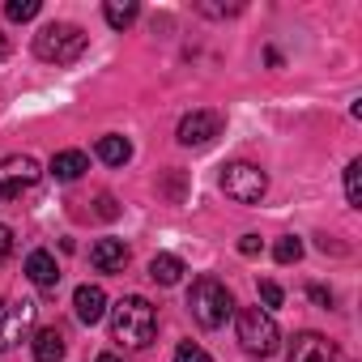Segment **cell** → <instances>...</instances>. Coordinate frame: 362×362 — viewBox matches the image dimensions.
Segmentation results:
<instances>
[{"mask_svg":"<svg viewBox=\"0 0 362 362\" xmlns=\"http://www.w3.org/2000/svg\"><path fill=\"white\" fill-rule=\"evenodd\" d=\"M111 332H115L119 345H128V349H145V345L158 337V311H153V303L141 298V294L119 298V303L111 307Z\"/></svg>","mask_w":362,"mask_h":362,"instance_id":"obj_1","label":"cell"},{"mask_svg":"<svg viewBox=\"0 0 362 362\" xmlns=\"http://www.w3.org/2000/svg\"><path fill=\"white\" fill-rule=\"evenodd\" d=\"M188 311L201 328H222L235 315V294L218 277H197L192 290H188Z\"/></svg>","mask_w":362,"mask_h":362,"instance_id":"obj_2","label":"cell"},{"mask_svg":"<svg viewBox=\"0 0 362 362\" xmlns=\"http://www.w3.org/2000/svg\"><path fill=\"white\" fill-rule=\"evenodd\" d=\"M86 47H90V35L73 22H52L35 35V56L47 64H73L86 56Z\"/></svg>","mask_w":362,"mask_h":362,"instance_id":"obj_3","label":"cell"},{"mask_svg":"<svg viewBox=\"0 0 362 362\" xmlns=\"http://www.w3.org/2000/svg\"><path fill=\"white\" fill-rule=\"evenodd\" d=\"M235 328H239V345H243L252 358H269V354L277 349V341H281L277 320H273L264 307H243L239 320H235Z\"/></svg>","mask_w":362,"mask_h":362,"instance_id":"obj_4","label":"cell"},{"mask_svg":"<svg viewBox=\"0 0 362 362\" xmlns=\"http://www.w3.org/2000/svg\"><path fill=\"white\" fill-rule=\"evenodd\" d=\"M222 192L239 205H260L264 192H269V175L256 162H230L222 170Z\"/></svg>","mask_w":362,"mask_h":362,"instance_id":"obj_5","label":"cell"},{"mask_svg":"<svg viewBox=\"0 0 362 362\" xmlns=\"http://www.w3.org/2000/svg\"><path fill=\"white\" fill-rule=\"evenodd\" d=\"M35 303L26 298H0V354H9L35 332Z\"/></svg>","mask_w":362,"mask_h":362,"instance_id":"obj_6","label":"cell"},{"mask_svg":"<svg viewBox=\"0 0 362 362\" xmlns=\"http://www.w3.org/2000/svg\"><path fill=\"white\" fill-rule=\"evenodd\" d=\"M43 166L30 153H13L0 162V201H22V192H30L39 184Z\"/></svg>","mask_w":362,"mask_h":362,"instance_id":"obj_7","label":"cell"},{"mask_svg":"<svg viewBox=\"0 0 362 362\" xmlns=\"http://www.w3.org/2000/svg\"><path fill=\"white\" fill-rule=\"evenodd\" d=\"M222 128H226L222 111H192V115L179 119L175 141H179V145H188V149H201V145H209L214 136H222Z\"/></svg>","mask_w":362,"mask_h":362,"instance_id":"obj_8","label":"cell"},{"mask_svg":"<svg viewBox=\"0 0 362 362\" xmlns=\"http://www.w3.org/2000/svg\"><path fill=\"white\" fill-rule=\"evenodd\" d=\"M290 362H337V345L324 332H298L290 341Z\"/></svg>","mask_w":362,"mask_h":362,"instance_id":"obj_9","label":"cell"},{"mask_svg":"<svg viewBox=\"0 0 362 362\" xmlns=\"http://www.w3.org/2000/svg\"><path fill=\"white\" fill-rule=\"evenodd\" d=\"M128 260H132V252H128L124 239H98V243L90 247V264H94L98 273H124Z\"/></svg>","mask_w":362,"mask_h":362,"instance_id":"obj_10","label":"cell"},{"mask_svg":"<svg viewBox=\"0 0 362 362\" xmlns=\"http://www.w3.org/2000/svg\"><path fill=\"white\" fill-rule=\"evenodd\" d=\"M26 277H30L39 290H56V286H60V264H56V256L43 252V247L30 252V256H26Z\"/></svg>","mask_w":362,"mask_h":362,"instance_id":"obj_11","label":"cell"},{"mask_svg":"<svg viewBox=\"0 0 362 362\" xmlns=\"http://www.w3.org/2000/svg\"><path fill=\"white\" fill-rule=\"evenodd\" d=\"M73 311H77L81 324H98V320L107 315V294H103V286H77Z\"/></svg>","mask_w":362,"mask_h":362,"instance_id":"obj_12","label":"cell"},{"mask_svg":"<svg viewBox=\"0 0 362 362\" xmlns=\"http://www.w3.org/2000/svg\"><path fill=\"white\" fill-rule=\"evenodd\" d=\"M60 184H73V179H81L86 170H90V158L81 153V149H60L56 158H52V166H47Z\"/></svg>","mask_w":362,"mask_h":362,"instance_id":"obj_13","label":"cell"},{"mask_svg":"<svg viewBox=\"0 0 362 362\" xmlns=\"http://www.w3.org/2000/svg\"><path fill=\"white\" fill-rule=\"evenodd\" d=\"M64 332L60 328H39L35 332V362H64Z\"/></svg>","mask_w":362,"mask_h":362,"instance_id":"obj_14","label":"cell"},{"mask_svg":"<svg viewBox=\"0 0 362 362\" xmlns=\"http://www.w3.org/2000/svg\"><path fill=\"white\" fill-rule=\"evenodd\" d=\"M94 153H98L107 166H124V162L132 158V141H128V136H115V132H107V136H98Z\"/></svg>","mask_w":362,"mask_h":362,"instance_id":"obj_15","label":"cell"},{"mask_svg":"<svg viewBox=\"0 0 362 362\" xmlns=\"http://www.w3.org/2000/svg\"><path fill=\"white\" fill-rule=\"evenodd\" d=\"M149 277H153L158 286H175L179 277H184V260L170 256V252H158V256L149 260Z\"/></svg>","mask_w":362,"mask_h":362,"instance_id":"obj_16","label":"cell"},{"mask_svg":"<svg viewBox=\"0 0 362 362\" xmlns=\"http://www.w3.org/2000/svg\"><path fill=\"white\" fill-rule=\"evenodd\" d=\"M136 13H141L136 0H107V5H103V18H107V26H111V30L132 26V22H136Z\"/></svg>","mask_w":362,"mask_h":362,"instance_id":"obj_17","label":"cell"},{"mask_svg":"<svg viewBox=\"0 0 362 362\" xmlns=\"http://www.w3.org/2000/svg\"><path fill=\"white\" fill-rule=\"evenodd\" d=\"M345 201H349L354 209H362V162H358V158L345 166Z\"/></svg>","mask_w":362,"mask_h":362,"instance_id":"obj_18","label":"cell"},{"mask_svg":"<svg viewBox=\"0 0 362 362\" xmlns=\"http://www.w3.org/2000/svg\"><path fill=\"white\" fill-rule=\"evenodd\" d=\"M273 256H277V264H298V260H303V239H298V235H286V239H277Z\"/></svg>","mask_w":362,"mask_h":362,"instance_id":"obj_19","label":"cell"},{"mask_svg":"<svg viewBox=\"0 0 362 362\" xmlns=\"http://www.w3.org/2000/svg\"><path fill=\"white\" fill-rule=\"evenodd\" d=\"M39 0H9V5H5V18L9 22H30V18H39Z\"/></svg>","mask_w":362,"mask_h":362,"instance_id":"obj_20","label":"cell"},{"mask_svg":"<svg viewBox=\"0 0 362 362\" xmlns=\"http://www.w3.org/2000/svg\"><path fill=\"white\" fill-rule=\"evenodd\" d=\"M170 362H214V358H209V354H205L201 345H192V341H184V345H179V349H175V358H170Z\"/></svg>","mask_w":362,"mask_h":362,"instance_id":"obj_21","label":"cell"},{"mask_svg":"<svg viewBox=\"0 0 362 362\" xmlns=\"http://www.w3.org/2000/svg\"><path fill=\"white\" fill-rule=\"evenodd\" d=\"M260 298H264V307H281V286L277 281H260Z\"/></svg>","mask_w":362,"mask_h":362,"instance_id":"obj_22","label":"cell"},{"mask_svg":"<svg viewBox=\"0 0 362 362\" xmlns=\"http://www.w3.org/2000/svg\"><path fill=\"white\" fill-rule=\"evenodd\" d=\"M98 218H103V222L119 218V205H115V197H111V192H103V197H98Z\"/></svg>","mask_w":362,"mask_h":362,"instance_id":"obj_23","label":"cell"},{"mask_svg":"<svg viewBox=\"0 0 362 362\" xmlns=\"http://www.w3.org/2000/svg\"><path fill=\"white\" fill-rule=\"evenodd\" d=\"M13 256V230L5 226V222H0V264H5Z\"/></svg>","mask_w":362,"mask_h":362,"instance_id":"obj_24","label":"cell"},{"mask_svg":"<svg viewBox=\"0 0 362 362\" xmlns=\"http://www.w3.org/2000/svg\"><path fill=\"white\" fill-rule=\"evenodd\" d=\"M201 13H209V18H230V13H239V5H197Z\"/></svg>","mask_w":362,"mask_h":362,"instance_id":"obj_25","label":"cell"},{"mask_svg":"<svg viewBox=\"0 0 362 362\" xmlns=\"http://www.w3.org/2000/svg\"><path fill=\"white\" fill-rule=\"evenodd\" d=\"M239 252L243 256H260V235H243L239 239Z\"/></svg>","mask_w":362,"mask_h":362,"instance_id":"obj_26","label":"cell"},{"mask_svg":"<svg viewBox=\"0 0 362 362\" xmlns=\"http://www.w3.org/2000/svg\"><path fill=\"white\" fill-rule=\"evenodd\" d=\"M307 294H311V303H320V307H332V294H328L324 286H307Z\"/></svg>","mask_w":362,"mask_h":362,"instance_id":"obj_27","label":"cell"},{"mask_svg":"<svg viewBox=\"0 0 362 362\" xmlns=\"http://www.w3.org/2000/svg\"><path fill=\"white\" fill-rule=\"evenodd\" d=\"M9 56V39H5V30H0V60Z\"/></svg>","mask_w":362,"mask_h":362,"instance_id":"obj_28","label":"cell"},{"mask_svg":"<svg viewBox=\"0 0 362 362\" xmlns=\"http://www.w3.org/2000/svg\"><path fill=\"white\" fill-rule=\"evenodd\" d=\"M98 362H119V358L115 354H98Z\"/></svg>","mask_w":362,"mask_h":362,"instance_id":"obj_29","label":"cell"}]
</instances>
